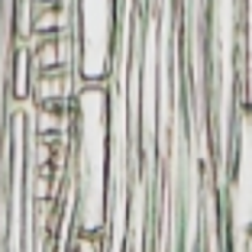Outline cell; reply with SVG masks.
Returning a JSON list of instances; mask_svg holds the SVG:
<instances>
[{"mask_svg":"<svg viewBox=\"0 0 252 252\" xmlns=\"http://www.w3.org/2000/svg\"><path fill=\"white\" fill-rule=\"evenodd\" d=\"M74 129V185H78V230H104L110 188V97L104 81H84L78 97Z\"/></svg>","mask_w":252,"mask_h":252,"instance_id":"cell-1","label":"cell"},{"mask_svg":"<svg viewBox=\"0 0 252 252\" xmlns=\"http://www.w3.org/2000/svg\"><path fill=\"white\" fill-rule=\"evenodd\" d=\"M71 36L78 39L81 81H104L113 68L117 0H74Z\"/></svg>","mask_w":252,"mask_h":252,"instance_id":"cell-2","label":"cell"},{"mask_svg":"<svg viewBox=\"0 0 252 252\" xmlns=\"http://www.w3.org/2000/svg\"><path fill=\"white\" fill-rule=\"evenodd\" d=\"M230 210L236 220V249H243L246 233L252 230V113L243 120V136H239V156L230 181Z\"/></svg>","mask_w":252,"mask_h":252,"instance_id":"cell-3","label":"cell"},{"mask_svg":"<svg viewBox=\"0 0 252 252\" xmlns=\"http://www.w3.org/2000/svg\"><path fill=\"white\" fill-rule=\"evenodd\" d=\"M26 3H45V0H26Z\"/></svg>","mask_w":252,"mask_h":252,"instance_id":"cell-4","label":"cell"}]
</instances>
